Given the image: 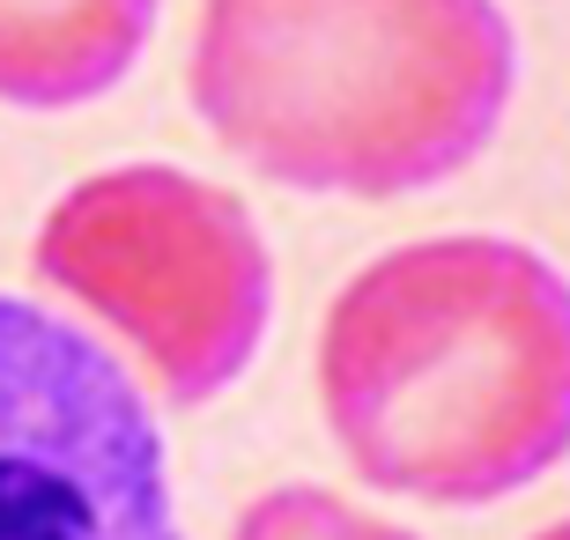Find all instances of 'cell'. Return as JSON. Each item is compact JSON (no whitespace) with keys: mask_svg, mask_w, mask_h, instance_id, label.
Instances as JSON below:
<instances>
[{"mask_svg":"<svg viewBox=\"0 0 570 540\" xmlns=\"http://www.w3.org/2000/svg\"><path fill=\"white\" fill-rule=\"evenodd\" d=\"M318 408L385 497H519L570 459V274L519 237L385 252L326 304Z\"/></svg>","mask_w":570,"mask_h":540,"instance_id":"6da1fadb","label":"cell"},{"mask_svg":"<svg viewBox=\"0 0 570 540\" xmlns=\"http://www.w3.org/2000/svg\"><path fill=\"white\" fill-rule=\"evenodd\" d=\"M186 97L267 186L401 200L497 141L519 30L497 0H200Z\"/></svg>","mask_w":570,"mask_h":540,"instance_id":"7a4b0ae2","label":"cell"},{"mask_svg":"<svg viewBox=\"0 0 570 540\" xmlns=\"http://www.w3.org/2000/svg\"><path fill=\"white\" fill-rule=\"evenodd\" d=\"M30 267L105 318L170 408L223 400L275 318V259L253 208L178 164H119L60 193Z\"/></svg>","mask_w":570,"mask_h":540,"instance_id":"3957f363","label":"cell"},{"mask_svg":"<svg viewBox=\"0 0 570 540\" xmlns=\"http://www.w3.org/2000/svg\"><path fill=\"white\" fill-rule=\"evenodd\" d=\"M0 540H186L141 385L22 296H0Z\"/></svg>","mask_w":570,"mask_h":540,"instance_id":"277c9868","label":"cell"},{"mask_svg":"<svg viewBox=\"0 0 570 540\" xmlns=\"http://www.w3.org/2000/svg\"><path fill=\"white\" fill-rule=\"evenodd\" d=\"M164 0H0V105L75 111L141 67Z\"/></svg>","mask_w":570,"mask_h":540,"instance_id":"5b68a950","label":"cell"},{"mask_svg":"<svg viewBox=\"0 0 570 540\" xmlns=\"http://www.w3.org/2000/svg\"><path fill=\"white\" fill-rule=\"evenodd\" d=\"M230 540H423L393 519H371L334 489H312V481H289V489H267L237 511Z\"/></svg>","mask_w":570,"mask_h":540,"instance_id":"8992f818","label":"cell"},{"mask_svg":"<svg viewBox=\"0 0 570 540\" xmlns=\"http://www.w3.org/2000/svg\"><path fill=\"white\" fill-rule=\"evenodd\" d=\"M533 540H570V519H556V526H549V533H533Z\"/></svg>","mask_w":570,"mask_h":540,"instance_id":"52a82bcc","label":"cell"}]
</instances>
